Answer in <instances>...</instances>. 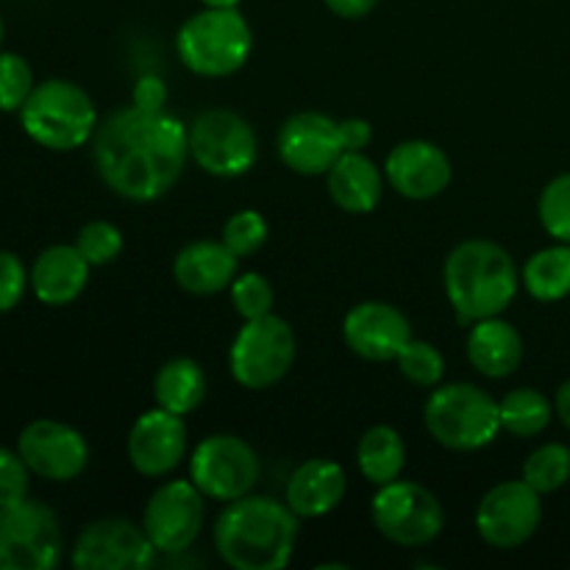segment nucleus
I'll list each match as a JSON object with an SVG mask.
<instances>
[{"label":"nucleus","instance_id":"nucleus-31","mask_svg":"<svg viewBox=\"0 0 570 570\" xmlns=\"http://www.w3.org/2000/svg\"><path fill=\"white\" fill-rule=\"evenodd\" d=\"M538 215L549 237L570 245V173L546 184L538 200Z\"/></svg>","mask_w":570,"mask_h":570},{"label":"nucleus","instance_id":"nucleus-32","mask_svg":"<svg viewBox=\"0 0 570 570\" xmlns=\"http://www.w3.org/2000/svg\"><path fill=\"white\" fill-rule=\"evenodd\" d=\"M232 304L243 321H256V317H265L273 312L276 304V293H273V284L267 282L262 273H237V278L232 282Z\"/></svg>","mask_w":570,"mask_h":570},{"label":"nucleus","instance_id":"nucleus-2","mask_svg":"<svg viewBox=\"0 0 570 570\" xmlns=\"http://www.w3.org/2000/svg\"><path fill=\"white\" fill-rule=\"evenodd\" d=\"M298 521L287 501L248 493L217 515L215 551L234 570H282L293 560Z\"/></svg>","mask_w":570,"mask_h":570},{"label":"nucleus","instance_id":"nucleus-6","mask_svg":"<svg viewBox=\"0 0 570 570\" xmlns=\"http://www.w3.org/2000/svg\"><path fill=\"white\" fill-rule=\"evenodd\" d=\"M423 423L443 449L479 451L499 438V401L471 382L438 384L423 406Z\"/></svg>","mask_w":570,"mask_h":570},{"label":"nucleus","instance_id":"nucleus-25","mask_svg":"<svg viewBox=\"0 0 570 570\" xmlns=\"http://www.w3.org/2000/svg\"><path fill=\"white\" fill-rule=\"evenodd\" d=\"M154 399L156 406L176 415H189L198 410L206 399V373L189 356L167 360L154 376Z\"/></svg>","mask_w":570,"mask_h":570},{"label":"nucleus","instance_id":"nucleus-37","mask_svg":"<svg viewBox=\"0 0 570 570\" xmlns=\"http://www.w3.org/2000/svg\"><path fill=\"white\" fill-rule=\"evenodd\" d=\"M31 287V273L14 250H0V315L14 309Z\"/></svg>","mask_w":570,"mask_h":570},{"label":"nucleus","instance_id":"nucleus-3","mask_svg":"<svg viewBox=\"0 0 570 570\" xmlns=\"http://www.w3.org/2000/svg\"><path fill=\"white\" fill-rule=\"evenodd\" d=\"M445 295L460 323L495 317L512 304L521 287L512 256L490 239H465L449 254L443 267Z\"/></svg>","mask_w":570,"mask_h":570},{"label":"nucleus","instance_id":"nucleus-11","mask_svg":"<svg viewBox=\"0 0 570 570\" xmlns=\"http://www.w3.org/2000/svg\"><path fill=\"white\" fill-rule=\"evenodd\" d=\"M262 476L256 451L237 434H209L189 456V479L209 501H237L254 493Z\"/></svg>","mask_w":570,"mask_h":570},{"label":"nucleus","instance_id":"nucleus-4","mask_svg":"<svg viewBox=\"0 0 570 570\" xmlns=\"http://www.w3.org/2000/svg\"><path fill=\"white\" fill-rule=\"evenodd\" d=\"M98 109L83 87L67 78L37 83L20 109V126L28 137L48 150H76L92 139Z\"/></svg>","mask_w":570,"mask_h":570},{"label":"nucleus","instance_id":"nucleus-35","mask_svg":"<svg viewBox=\"0 0 570 570\" xmlns=\"http://www.w3.org/2000/svg\"><path fill=\"white\" fill-rule=\"evenodd\" d=\"M76 248L92 267L111 265L122 254V232L109 220H92L81 226L76 237Z\"/></svg>","mask_w":570,"mask_h":570},{"label":"nucleus","instance_id":"nucleus-43","mask_svg":"<svg viewBox=\"0 0 570 570\" xmlns=\"http://www.w3.org/2000/svg\"><path fill=\"white\" fill-rule=\"evenodd\" d=\"M0 42H3V17H0Z\"/></svg>","mask_w":570,"mask_h":570},{"label":"nucleus","instance_id":"nucleus-17","mask_svg":"<svg viewBox=\"0 0 570 570\" xmlns=\"http://www.w3.org/2000/svg\"><path fill=\"white\" fill-rule=\"evenodd\" d=\"M126 454L139 476H170L187 456V423L181 415L161 406L142 412L128 432Z\"/></svg>","mask_w":570,"mask_h":570},{"label":"nucleus","instance_id":"nucleus-15","mask_svg":"<svg viewBox=\"0 0 570 570\" xmlns=\"http://www.w3.org/2000/svg\"><path fill=\"white\" fill-rule=\"evenodd\" d=\"M17 451L33 476L48 482H72L89 465L87 438L70 423L50 421V417L28 423L17 438Z\"/></svg>","mask_w":570,"mask_h":570},{"label":"nucleus","instance_id":"nucleus-13","mask_svg":"<svg viewBox=\"0 0 570 570\" xmlns=\"http://www.w3.org/2000/svg\"><path fill=\"white\" fill-rule=\"evenodd\" d=\"M206 518V495L193 479H170L150 493L142 529L159 554H181L198 540Z\"/></svg>","mask_w":570,"mask_h":570},{"label":"nucleus","instance_id":"nucleus-22","mask_svg":"<svg viewBox=\"0 0 570 570\" xmlns=\"http://www.w3.org/2000/svg\"><path fill=\"white\" fill-rule=\"evenodd\" d=\"M89 265L76 245H50L33 259L31 289L39 304L67 306L81 298L89 284Z\"/></svg>","mask_w":570,"mask_h":570},{"label":"nucleus","instance_id":"nucleus-24","mask_svg":"<svg viewBox=\"0 0 570 570\" xmlns=\"http://www.w3.org/2000/svg\"><path fill=\"white\" fill-rule=\"evenodd\" d=\"M328 198L348 215H367L384 193V170L362 150H345L326 173Z\"/></svg>","mask_w":570,"mask_h":570},{"label":"nucleus","instance_id":"nucleus-39","mask_svg":"<svg viewBox=\"0 0 570 570\" xmlns=\"http://www.w3.org/2000/svg\"><path fill=\"white\" fill-rule=\"evenodd\" d=\"M340 139H343V150H365L373 139V126L365 117L340 120Z\"/></svg>","mask_w":570,"mask_h":570},{"label":"nucleus","instance_id":"nucleus-34","mask_svg":"<svg viewBox=\"0 0 570 570\" xmlns=\"http://www.w3.org/2000/svg\"><path fill=\"white\" fill-rule=\"evenodd\" d=\"M33 87L31 65L20 53L0 50V111H20Z\"/></svg>","mask_w":570,"mask_h":570},{"label":"nucleus","instance_id":"nucleus-5","mask_svg":"<svg viewBox=\"0 0 570 570\" xmlns=\"http://www.w3.org/2000/svg\"><path fill=\"white\" fill-rule=\"evenodd\" d=\"M176 50L189 72L226 78L243 70L254 50V31L237 9H200L176 33Z\"/></svg>","mask_w":570,"mask_h":570},{"label":"nucleus","instance_id":"nucleus-16","mask_svg":"<svg viewBox=\"0 0 570 570\" xmlns=\"http://www.w3.org/2000/svg\"><path fill=\"white\" fill-rule=\"evenodd\" d=\"M276 150L278 159L298 176H326L345 154L340 120H332L323 111H298L278 128Z\"/></svg>","mask_w":570,"mask_h":570},{"label":"nucleus","instance_id":"nucleus-26","mask_svg":"<svg viewBox=\"0 0 570 570\" xmlns=\"http://www.w3.org/2000/svg\"><path fill=\"white\" fill-rule=\"evenodd\" d=\"M356 465L373 488L395 482L406 465L404 438L387 423L371 426L356 443Z\"/></svg>","mask_w":570,"mask_h":570},{"label":"nucleus","instance_id":"nucleus-19","mask_svg":"<svg viewBox=\"0 0 570 570\" xmlns=\"http://www.w3.org/2000/svg\"><path fill=\"white\" fill-rule=\"evenodd\" d=\"M343 340L360 360L395 362L412 340V326L387 301H362L345 315Z\"/></svg>","mask_w":570,"mask_h":570},{"label":"nucleus","instance_id":"nucleus-42","mask_svg":"<svg viewBox=\"0 0 570 570\" xmlns=\"http://www.w3.org/2000/svg\"><path fill=\"white\" fill-rule=\"evenodd\" d=\"M206 9H237L239 0H198Z\"/></svg>","mask_w":570,"mask_h":570},{"label":"nucleus","instance_id":"nucleus-40","mask_svg":"<svg viewBox=\"0 0 570 570\" xmlns=\"http://www.w3.org/2000/svg\"><path fill=\"white\" fill-rule=\"evenodd\" d=\"M323 3L332 14L343 17V20H362L376 9L379 0H323Z\"/></svg>","mask_w":570,"mask_h":570},{"label":"nucleus","instance_id":"nucleus-29","mask_svg":"<svg viewBox=\"0 0 570 570\" xmlns=\"http://www.w3.org/2000/svg\"><path fill=\"white\" fill-rule=\"evenodd\" d=\"M523 482L549 495L570 482V449L566 443H546L534 449L523 462Z\"/></svg>","mask_w":570,"mask_h":570},{"label":"nucleus","instance_id":"nucleus-9","mask_svg":"<svg viewBox=\"0 0 570 570\" xmlns=\"http://www.w3.org/2000/svg\"><path fill=\"white\" fill-rule=\"evenodd\" d=\"M65 538L56 512L45 501L0 507V570H53Z\"/></svg>","mask_w":570,"mask_h":570},{"label":"nucleus","instance_id":"nucleus-41","mask_svg":"<svg viewBox=\"0 0 570 570\" xmlns=\"http://www.w3.org/2000/svg\"><path fill=\"white\" fill-rule=\"evenodd\" d=\"M554 415L560 417L562 426L570 432V379L568 382L560 384V390H557L554 395Z\"/></svg>","mask_w":570,"mask_h":570},{"label":"nucleus","instance_id":"nucleus-1","mask_svg":"<svg viewBox=\"0 0 570 570\" xmlns=\"http://www.w3.org/2000/svg\"><path fill=\"white\" fill-rule=\"evenodd\" d=\"M189 159V128L178 117L137 106L111 111L92 134L100 181L120 198L148 204L170 193Z\"/></svg>","mask_w":570,"mask_h":570},{"label":"nucleus","instance_id":"nucleus-33","mask_svg":"<svg viewBox=\"0 0 570 570\" xmlns=\"http://www.w3.org/2000/svg\"><path fill=\"white\" fill-rule=\"evenodd\" d=\"M267 234H271V228H267V220L262 212L239 209L226 220L220 239L232 248V254L245 259V256H254L267 243Z\"/></svg>","mask_w":570,"mask_h":570},{"label":"nucleus","instance_id":"nucleus-23","mask_svg":"<svg viewBox=\"0 0 570 570\" xmlns=\"http://www.w3.org/2000/svg\"><path fill=\"white\" fill-rule=\"evenodd\" d=\"M465 354L473 371L482 376L507 379L521 367L523 337L512 323L501 321V315L482 317V321L471 323Z\"/></svg>","mask_w":570,"mask_h":570},{"label":"nucleus","instance_id":"nucleus-18","mask_svg":"<svg viewBox=\"0 0 570 570\" xmlns=\"http://www.w3.org/2000/svg\"><path fill=\"white\" fill-rule=\"evenodd\" d=\"M454 167L445 150L429 139L399 142L384 159V178L390 187L410 200H432L449 189Z\"/></svg>","mask_w":570,"mask_h":570},{"label":"nucleus","instance_id":"nucleus-21","mask_svg":"<svg viewBox=\"0 0 570 570\" xmlns=\"http://www.w3.org/2000/svg\"><path fill=\"white\" fill-rule=\"evenodd\" d=\"M345 493H348L345 468L326 456H315L295 468L284 501L298 518H323L343 504Z\"/></svg>","mask_w":570,"mask_h":570},{"label":"nucleus","instance_id":"nucleus-27","mask_svg":"<svg viewBox=\"0 0 570 570\" xmlns=\"http://www.w3.org/2000/svg\"><path fill=\"white\" fill-rule=\"evenodd\" d=\"M521 284L540 304H557L570 295V245L557 243L538 250L521 271Z\"/></svg>","mask_w":570,"mask_h":570},{"label":"nucleus","instance_id":"nucleus-12","mask_svg":"<svg viewBox=\"0 0 570 570\" xmlns=\"http://www.w3.org/2000/svg\"><path fill=\"white\" fill-rule=\"evenodd\" d=\"M543 495L523 479L499 482L482 495L476 507V532L499 551L521 549L534 538L543 521Z\"/></svg>","mask_w":570,"mask_h":570},{"label":"nucleus","instance_id":"nucleus-30","mask_svg":"<svg viewBox=\"0 0 570 570\" xmlns=\"http://www.w3.org/2000/svg\"><path fill=\"white\" fill-rule=\"evenodd\" d=\"M395 362H399L401 376L417 387H438L445 376L443 354L438 351V345L426 343V340L412 337Z\"/></svg>","mask_w":570,"mask_h":570},{"label":"nucleus","instance_id":"nucleus-20","mask_svg":"<svg viewBox=\"0 0 570 570\" xmlns=\"http://www.w3.org/2000/svg\"><path fill=\"white\" fill-rule=\"evenodd\" d=\"M239 256L223 239H195L173 259V278L189 295H217L232 287Z\"/></svg>","mask_w":570,"mask_h":570},{"label":"nucleus","instance_id":"nucleus-36","mask_svg":"<svg viewBox=\"0 0 570 570\" xmlns=\"http://www.w3.org/2000/svg\"><path fill=\"white\" fill-rule=\"evenodd\" d=\"M31 468L20 456V451H11L0 445V507L20 504L28 499L31 490Z\"/></svg>","mask_w":570,"mask_h":570},{"label":"nucleus","instance_id":"nucleus-7","mask_svg":"<svg viewBox=\"0 0 570 570\" xmlns=\"http://www.w3.org/2000/svg\"><path fill=\"white\" fill-rule=\"evenodd\" d=\"M295 332L284 317L245 321L228 351V371L245 390H267L282 382L295 362Z\"/></svg>","mask_w":570,"mask_h":570},{"label":"nucleus","instance_id":"nucleus-8","mask_svg":"<svg viewBox=\"0 0 570 570\" xmlns=\"http://www.w3.org/2000/svg\"><path fill=\"white\" fill-rule=\"evenodd\" d=\"M371 515L376 532L404 549L434 543L445 527V512L438 495L423 484L406 482L401 476L376 488Z\"/></svg>","mask_w":570,"mask_h":570},{"label":"nucleus","instance_id":"nucleus-38","mask_svg":"<svg viewBox=\"0 0 570 570\" xmlns=\"http://www.w3.org/2000/svg\"><path fill=\"white\" fill-rule=\"evenodd\" d=\"M131 104L137 106V109H145V111H161L167 104V83L161 76H154V72H148V76H139L137 83H134L131 89Z\"/></svg>","mask_w":570,"mask_h":570},{"label":"nucleus","instance_id":"nucleus-14","mask_svg":"<svg viewBox=\"0 0 570 570\" xmlns=\"http://www.w3.org/2000/svg\"><path fill=\"white\" fill-rule=\"evenodd\" d=\"M156 546L142 523L128 518H100L81 529L70 562L78 570H148L156 566Z\"/></svg>","mask_w":570,"mask_h":570},{"label":"nucleus","instance_id":"nucleus-28","mask_svg":"<svg viewBox=\"0 0 570 570\" xmlns=\"http://www.w3.org/2000/svg\"><path fill=\"white\" fill-rule=\"evenodd\" d=\"M501 432L515 438H538L554 417V401L534 387H515L499 401Z\"/></svg>","mask_w":570,"mask_h":570},{"label":"nucleus","instance_id":"nucleus-10","mask_svg":"<svg viewBox=\"0 0 570 570\" xmlns=\"http://www.w3.org/2000/svg\"><path fill=\"white\" fill-rule=\"evenodd\" d=\"M189 156L215 178H239L254 170L259 139L254 126L232 109H206L189 122Z\"/></svg>","mask_w":570,"mask_h":570}]
</instances>
